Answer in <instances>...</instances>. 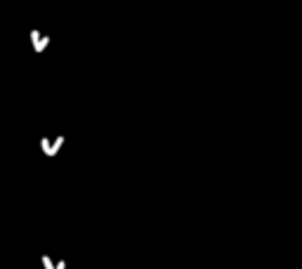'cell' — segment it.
I'll return each instance as SVG.
<instances>
[{
  "instance_id": "6da1fadb",
  "label": "cell",
  "mask_w": 302,
  "mask_h": 269,
  "mask_svg": "<svg viewBox=\"0 0 302 269\" xmlns=\"http://www.w3.org/2000/svg\"><path fill=\"white\" fill-rule=\"evenodd\" d=\"M43 151L47 153V156H52V153H57V149H59V144H62V137L59 139H54V142H47V139H43Z\"/></svg>"
},
{
  "instance_id": "7a4b0ae2",
  "label": "cell",
  "mask_w": 302,
  "mask_h": 269,
  "mask_svg": "<svg viewBox=\"0 0 302 269\" xmlns=\"http://www.w3.org/2000/svg\"><path fill=\"white\" fill-rule=\"evenodd\" d=\"M31 40H33V47H36V52H40L45 45H47V38H45L43 33H38V31H33V33H31Z\"/></svg>"
},
{
  "instance_id": "3957f363",
  "label": "cell",
  "mask_w": 302,
  "mask_h": 269,
  "mask_svg": "<svg viewBox=\"0 0 302 269\" xmlns=\"http://www.w3.org/2000/svg\"><path fill=\"white\" fill-rule=\"evenodd\" d=\"M43 265H45V269H64L62 262H52L50 258H43Z\"/></svg>"
}]
</instances>
